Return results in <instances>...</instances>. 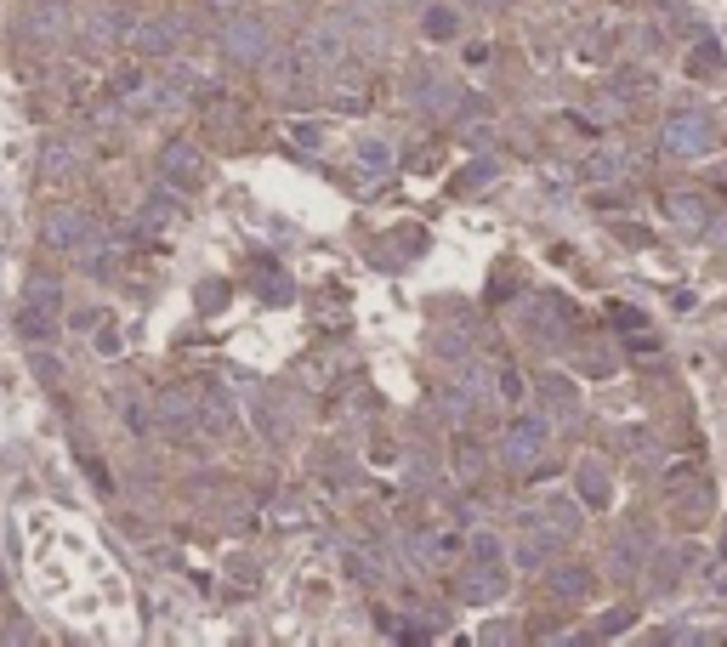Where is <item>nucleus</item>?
<instances>
[{
	"label": "nucleus",
	"mask_w": 727,
	"mask_h": 647,
	"mask_svg": "<svg viewBox=\"0 0 727 647\" xmlns=\"http://www.w3.org/2000/svg\"><path fill=\"white\" fill-rule=\"evenodd\" d=\"M551 449V415L546 409H517L512 426H506V438H500V460L512 466V472H529L540 466Z\"/></svg>",
	"instance_id": "obj_1"
},
{
	"label": "nucleus",
	"mask_w": 727,
	"mask_h": 647,
	"mask_svg": "<svg viewBox=\"0 0 727 647\" xmlns=\"http://www.w3.org/2000/svg\"><path fill=\"white\" fill-rule=\"evenodd\" d=\"M659 142H665V154H682V159H699L716 148V120H710L705 108H671L665 114V131H659Z\"/></svg>",
	"instance_id": "obj_2"
},
{
	"label": "nucleus",
	"mask_w": 727,
	"mask_h": 647,
	"mask_svg": "<svg viewBox=\"0 0 727 647\" xmlns=\"http://www.w3.org/2000/svg\"><path fill=\"white\" fill-rule=\"evenodd\" d=\"M523 318H529V330L546 341V347H568L574 341V313H568L563 296H534L529 307H523Z\"/></svg>",
	"instance_id": "obj_3"
},
{
	"label": "nucleus",
	"mask_w": 727,
	"mask_h": 647,
	"mask_svg": "<svg viewBox=\"0 0 727 647\" xmlns=\"http://www.w3.org/2000/svg\"><path fill=\"white\" fill-rule=\"evenodd\" d=\"M506 596V574H500V562H472L466 574H455V602L466 608H489Z\"/></svg>",
	"instance_id": "obj_4"
},
{
	"label": "nucleus",
	"mask_w": 727,
	"mask_h": 647,
	"mask_svg": "<svg viewBox=\"0 0 727 647\" xmlns=\"http://www.w3.org/2000/svg\"><path fill=\"white\" fill-rule=\"evenodd\" d=\"M154 420H160L165 432H194L199 426V392L194 386H165L160 398H154Z\"/></svg>",
	"instance_id": "obj_5"
},
{
	"label": "nucleus",
	"mask_w": 727,
	"mask_h": 647,
	"mask_svg": "<svg viewBox=\"0 0 727 647\" xmlns=\"http://www.w3.org/2000/svg\"><path fill=\"white\" fill-rule=\"evenodd\" d=\"M160 176L171 182L177 193H194L199 182H205V159H199L194 142H165V154H160Z\"/></svg>",
	"instance_id": "obj_6"
},
{
	"label": "nucleus",
	"mask_w": 727,
	"mask_h": 647,
	"mask_svg": "<svg viewBox=\"0 0 727 647\" xmlns=\"http://www.w3.org/2000/svg\"><path fill=\"white\" fill-rule=\"evenodd\" d=\"M46 245H57V250H91V245H97V222H91L86 210H52V216H46Z\"/></svg>",
	"instance_id": "obj_7"
},
{
	"label": "nucleus",
	"mask_w": 727,
	"mask_h": 647,
	"mask_svg": "<svg viewBox=\"0 0 727 647\" xmlns=\"http://www.w3.org/2000/svg\"><path fill=\"white\" fill-rule=\"evenodd\" d=\"M648 534L642 528H620L614 534V545H608V574L614 579H637V574H648Z\"/></svg>",
	"instance_id": "obj_8"
},
{
	"label": "nucleus",
	"mask_w": 727,
	"mask_h": 647,
	"mask_svg": "<svg viewBox=\"0 0 727 647\" xmlns=\"http://www.w3.org/2000/svg\"><path fill=\"white\" fill-rule=\"evenodd\" d=\"M409 97H415V108H421L426 120H444V114H455V80L449 74H438V69H421V80L409 86Z\"/></svg>",
	"instance_id": "obj_9"
},
{
	"label": "nucleus",
	"mask_w": 727,
	"mask_h": 647,
	"mask_svg": "<svg viewBox=\"0 0 727 647\" xmlns=\"http://www.w3.org/2000/svg\"><path fill=\"white\" fill-rule=\"evenodd\" d=\"M574 494H580V506L603 511L614 500V483H608V460L603 455H580L574 460Z\"/></svg>",
	"instance_id": "obj_10"
},
{
	"label": "nucleus",
	"mask_w": 727,
	"mask_h": 647,
	"mask_svg": "<svg viewBox=\"0 0 727 647\" xmlns=\"http://www.w3.org/2000/svg\"><path fill=\"white\" fill-rule=\"evenodd\" d=\"M222 52H228L233 63H262V57H267V23L233 18L228 29H222Z\"/></svg>",
	"instance_id": "obj_11"
},
{
	"label": "nucleus",
	"mask_w": 727,
	"mask_h": 647,
	"mask_svg": "<svg viewBox=\"0 0 727 647\" xmlns=\"http://www.w3.org/2000/svg\"><path fill=\"white\" fill-rule=\"evenodd\" d=\"M546 596L551 602H586L591 596V568H580V562H557V568H546Z\"/></svg>",
	"instance_id": "obj_12"
},
{
	"label": "nucleus",
	"mask_w": 727,
	"mask_h": 647,
	"mask_svg": "<svg viewBox=\"0 0 727 647\" xmlns=\"http://www.w3.org/2000/svg\"><path fill=\"white\" fill-rule=\"evenodd\" d=\"M557 551H563V528H557V534H546V528H540V517H529V540L512 551V562H517V568H546Z\"/></svg>",
	"instance_id": "obj_13"
},
{
	"label": "nucleus",
	"mask_w": 727,
	"mask_h": 647,
	"mask_svg": "<svg viewBox=\"0 0 727 647\" xmlns=\"http://www.w3.org/2000/svg\"><path fill=\"white\" fill-rule=\"evenodd\" d=\"M131 46H137L142 57H171L177 52V23L171 18H148L131 29Z\"/></svg>",
	"instance_id": "obj_14"
},
{
	"label": "nucleus",
	"mask_w": 727,
	"mask_h": 647,
	"mask_svg": "<svg viewBox=\"0 0 727 647\" xmlns=\"http://www.w3.org/2000/svg\"><path fill=\"white\" fill-rule=\"evenodd\" d=\"M688 568H693V551H688V545H671V551H659V557H648L654 591H676V579H688Z\"/></svg>",
	"instance_id": "obj_15"
},
{
	"label": "nucleus",
	"mask_w": 727,
	"mask_h": 647,
	"mask_svg": "<svg viewBox=\"0 0 727 647\" xmlns=\"http://www.w3.org/2000/svg\"><path fill=\"white\" fill-rule=\"evenodd\" d=\"M91 29V46H114V40H131V18H125L120 6H97L86 18Z\"/></svg>",
	"instance_id": "obj_16"
},
{
	"label": "nucleus",
	"mask_w": 727,
	"mask_h": 647,
	"mask_svg": "<svg viewBox=\"0 0 727 647\" xmlns=\"http://www.w3.org/2000/svg\"><path fill=\"white\" fill-rule=\"evenodd\" d=\"M671 222L682 233H705L710 228V199L705 193H676L671 199Z\"/></svg>",
	"instance_id": "obj_17"
},
{
	"label": "nucleus",
	"mask_w": 727,
	"mask_h": 647,
	"mask_svg": "<svg viewBox=\"0 0 727 647\" xmlns=\"http://www.w3.org/2000/svg\"><path fill=\"white\" fill-rule=\"evenodd\" d=\"M199 426H205V432H228L233 426V398L222 392V386L199 392Z\"/></svg>",
	"instance_id": "obj_18"
},
{
	"label": "nucleus",
	"mask_w": 727,
	"mask_h": 647,
	"mask_svg": "<svg viewBox=\"0 0 727 647\" xmlns=\"http://www.w3.org/2000/svg\"><path fill=\"white\" fill-rule=\"evenodd\" d=\"M23 307H35V313H57V307H63V284H57L52 273H35L29 290H23Z\"/></svg>",
	"instance_id": "obj_19"
},
{
	"label": "nucleus",
	"mask_w": 727,
	"mask_h": 647,
	"mask_svg": "<svg viewBox=\"0 0 727 647\" xmlns=\"http://www.w3.org/2000/svg\"><path fill=\"white\" fill-rule=\"evenodd\" d=\"M421 35L426 40H455V35H461V12H455V6H426Z\"/></svg>",
	"instance_id": "obj_20"
},
{
	"label": "nucleus",
	"mask_w": 727,
	"mask_h": 647,
	"mask_svg": "<svg viewBox=\"0 0 727 647\" xmlns=\"http://www.w3.org/2000/svg\"><path fill=\"white\" fill-rule=\"evenodd\" d=\"M722 69V40L705 35V40H693V52H688V74H699V80H710V74Z\"/></svg>",
	"instance_id": "obj_21"
},
{
	"label": "nucleus",
	"mask_w": 727,
	"mask_h": 647,
	"mask_svg": "<svg viewBox=\"0 0 727 647\" xmlns=\"http://www.w3.org/2000/svg\"><path fill=\"white\" fill-rule=\"evenodd\" d=\"M500 176V159H472V165H466V171H455V193H478V188H489V182H495Z\"/></svg>",
	"instance_id": "obj_22"
},
{
	"label": "nucleus",
	"mask_w": 727,
	"mask_h": 647,
	"mask_svg": "<svg viewBox=\"0 0 727 647\" xmlns=\"http://www.w3.org/2000/svg\"><path fill=\"white\" fill-rule=\"evenodd\" d=\"M171 216H177V193H171V182H165V188L148 193V205H142V228H165Z\"/></svg>",
	"instance_id": "obj_23"
},
{
	"label": "nucleus",
	"mask_w": 727,
	"mask_h": 647,
	"mask_svg": "<svg viewBox=\"0 0 727 647\" xmlns=\"http://www.w3.org/2000/svg\"><path fill=\"white\" fill-rule=\"evenodd\" d=\"M358 171H364V176H387L392 171V148L381 137H364V142H358Z\"/></svg>",
	"instance_id": "obj_24"
},
{
	"label": "nucleus",
	"mask_w": 727,
	"mask_h": 647,
	"mask_svg": "<svg viewBox=\"0 0 727 647\" xmlns=\"http://www.w3.org/2000/svg\"><path fill=\"white\" fill-rule=\"evenodd\" d=\"M625 171V159L614 154V148H597V154L586 159V182H620Z\"/></svg>",
	"instance_id": "obj_25"
},
{
	"label": "nucleus",
	"mask_w": 727,
	"mask_h": 647,
	"mask_svg": "<svg viewBox=\"0 0 727 647\" xmlns=\"http://www.w3.org/2000/svg\"><path fill=\"white\" fill-rule=\"evenodd\" d=\"M540 392H546L551 415H563V420H574V415H580V398H574V386H568V381H546Z\"/></svg>",
	"instance_id": "obj_26"
},
{
	"label": "nucleus",
	"mask_w": 727,
	"mask_h": 647,
	"mask_svg": "<svg viewBox=\"0 0 727 647\" xmlns=\"http://www.w3.org/2000/svg\"><path fill=\"white\" fill-rule=\"evenodd\" d=\"M18 330H23V341H46V335H57V313H35V307H23Z\"/></svg>",
	"instance_id": "obj_27"
},
{
	"label": "nucleus",
	"mask_w": 727,
	"mask_h": 647,
	"mask_svg": "<svg viewBox=\"0 0 727 647\" xmlns=\"http://www.w3.org/2000/svg\"><path fill=\"white\" fill-rule=\"evenodd\" d=\"M46 176H52V182H63V176H74V148H63V142H46Z\"/></svg>",
	"instance_id": "obj_28"
},
{
	"label": "nucleus",
	"mask_w": 727,
	"mask_h": 647,
	"mask_svg": "<svg viewBox=\"0 0 727 647\" xmlns=\"http://www.w3.org/2000/svg\"><path fill=\"white\" fill-rule=\"evenodd\" d=\"M495 398H500V403H523V375H517L512 364H500V369H495Z\"/></svg>",
	"instance_id": "obj_29"
},
{
	"label": "nucleus",
	"mask_w": 727,
	"mask_h": 647,
	"mask_svg": "<svg viewBox=\"0 0 727 647\" xmlns=\"http://www.w3.org/2000/svg\"><path fill=\"white\" fill-rule=\"evenodd\" d=\"M472 562H506V551H500L495 534H472Z\"/></svg>",
	"instance_id": "obj_30"
},
{
	"label": "nucleus",
	"mask_w": 727,
	"mask_h": 647,
	"mask_svg": "<svg viewBox=\"0 0 727 647\" xmlns=\"http://www.w3.org/2000/svg\"><path fill=\"white\" fill-rule=\"evenodd\" d=\"M404 477L415 483V489H421L426 477H432V460H426V455H409V460H404Z\"/></svg>",
	"instance_id": "obj_31"
},
{
	"label": "nucleus",
	"mask_w": 727,
	"mask_h": 647,
	"mask_svg": "<svg viewBox=\"0 0 727 647\" xmlns=\"http://www.w3.org/2000/svg\"><path fill=\"white\" fill-rule=\"evenodd\" d=\"M290 137L302 142V148H319V142H324V131H319V125H307V120H296V125H290Z\"/></svg>",
	"instance_id": "obj_32"
},
{
	"label": "nucleus",
	"mask_w": 727,
	"mask_h": 647,
	"mask_svg": "<svg viewBox=\"0 0 727 647\" xmlns=\"http://www.w3.org/2000/svg\"><path fill=\"white\" fill-rule=\"evenodd\" d=\"M97 352H103V358H120V330H114V324L97 330Z\"/></svg>",
	"instance_id": "obj_33"
},
{
	"label": "nucleus",
	"mask_w": 727,
	"mask_h": 647,
	"mask_svg": "<svg viewBox=\"0 0 727 647\" xmlns=\"http://www.w3.org/2000/svg\"><path fill=\"white\" fill-rule=\"evenodd\" d=\"M586 375H614V358L608 352H586Z\"/></svg>",
	"instance_id": "obj_34"
},
{
	"label": "nucleus",
	"mask_w": 727,
	"mask_h": 647,
	"mask_svg": "<svg viewBox=\"0 0 727 647\" xmlns=\"http://www.w3.org/2000/svg\"><path fill=\"white\" fill-rule=\"evenodd\" d=\"M483 466V455H478V443H461V477H472Z\"/></svg>",
	"instance_id": "obj_35"
},
{
	"label": "nucleus",
	"mask_w": 727,
	"mask_h": 647,
	"mask_svg": "<svg viewBox=\"0 0 727 647\" xmlns=\"http://www.w3.org/2000/svg\"><path fill=\"white\" fill-rule=\"evenodd\" d=\"M614 324H625V330H648V318L631 313V307H614Z\"/></svg>",
	"instance_id": "obj_36"
},
{
	"label": "nucleus",
	"mask_w": 727,
	"mask_h": 647,
	"mask_svg": "<svg viewBox=\"0 0 727 647\" xmlns=\"http://www.w3.org/2000/svg\"><path fill=\"white\" fill-rule=\"evenodd\" d=\"M625 625H631V613H625V608H614V613L603 619V636H614V630H625Z\"/></svg>",
	"instance_id": "obj_37"
},
{
	"label": "nucleus",
	"mask_w": 727,
	"mask_h": 647,
	"mask_svg": "<svg viewBox=\"0 0 727 647\" xmlns=\"http://www.w3.org/2000/svg\"><path fill=\"white\" fill-rule=\"evenodd\" d=\"M211 6H222V12H228V6H239V0H211Z\"/></svg>",
	"instance_id": "obj_38"
},
{
	"label": "nucleus",
	"mask_w": 727,
	"mask_h": 647,
	"mask_svg": "<svg viewBox=\"0 0 727 647\" xmlns=\"http://www.w3.org/2000/svg\"><path fill=\"white\" fill-rule=\"evenodd\" d=\"M35 6H46V0H35ZM57 6H63V0H57Z\"/></svg>",
	"instance_id": "obj_39"
}]
</instances>
